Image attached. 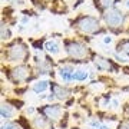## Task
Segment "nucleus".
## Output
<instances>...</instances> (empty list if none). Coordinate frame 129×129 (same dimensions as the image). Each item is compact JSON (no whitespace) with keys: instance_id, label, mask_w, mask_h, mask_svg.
<instances>
[{"instance_id":"obj_1","label":"nucleus","mask_w":129,"mask_h":129,"mask_svg":"<svg viewBox=\"0 0 129 129\" xmlns=\"http://www.w3.org/2000/svg\"><path fill=\"white\" fill-rule=\"evenodd\" d=\"M7 57L10 62H24L29 57L27 47L23 43H14L7 50Z\"/></svg>"},{"instance_id":"obj_2","label":"nucleus","mask_w":129,"mask_h":129,"mask_svg":"<svg viewBox=\"0 0 129 129\" xmlns=\"http://www.w3.org/2000/svg\"><path fill=\"white\" fill-rule=\"evenodd\" d=\"M66 52L70 57L73 59H86L89 56V50L88 47L79 43V42H72V43H68L66 45Z\"/></svg>"},{"instance_id":"obj_3","label":"nucleus","mask_w":129,"mask_h":129,"mask_svg":"<svg viewBox=\"0 0 129 129\" xmlns=\"http://www.w3.org/2000/svg\"><path fill=\"white\" fill-rule=\"evenodd\" d=\"M76 24L83 33H88V35L96 33L99 30V22H98V19L92 17V16H83L78 20Z\"/></svg>"},{"instance_id":"obj_4","label":"nucleus","mask_w":129,"mask_h":129,"mask_svg":"<svg viewBox=\"0 0 129 129\" xmlns=\"http://www.w3.org/2000/svg\"><path fill=\"white\" fill-rule=\"evenodd\" d=\"M103 17H105V22L106 24L109 26V27H119L122 22H123V13L120 12L119 9H115V7H112V9H108L103 14Z\"/></svg>"},{"instance_id":"obj_5","label":"nucleus","mask_w":129,"mask_h":129,"mask_svg":"<svg viewBox=\"0 0 129 129\" xmlns=\"http://www.w3.org/2000/svg\"><path fill=\"white\" fill-rule=\"evenodd\" d=\"M29 75H30V70H29L27 66H17V68H14V69L10 72V79H12L13 82L19 83V82L26 80V79L29 78Z\"/></svg>"},{"instance_id":"obj_6","label":"nucleus","mask_w":129,"mask_h":129,"mask_svg":"<svg viewBox=\"0 0 129 129\" xmlns=\"http://www.w3.org/2000/svg\"><path fill=\"white\" fill-rule=\"evenodd\" d=\"M42 113L46 116L47 119H59L62 115V108L59 105H47L45 108H42Z\"/></svg>"},{"instance_id":"obj_7","label":"nucleus","mask_w":129,"mask_h":129,"mask_svg":"<svg viewBox=\"0 0 129 129\" xmlns=\"http://www.w3.org/2000/svg\"><path fill=\"white\" fill-rule=\"evenodd\" d=\"M95 64H96V68L99 70H115V68L111 63V60L105 59L102 56H96L95 57Z\"/></svg>"},{"instance_id":"obj_8","label":"nucleus","mask_w":129,"mask_h":129,"mask_svg":"<svg viewBox=\"0 0 129 129\" xmlns=\"http://www.w3.org/2000/svg\"><path fill=\"white\" fill-rule=\"evenodd\" d=\"M50 88L52 90H53V95H55L57 99H66V98L69 96V90L66 88H63V86H60V85H57V83H50Z\"/></svg>"},{"instance_id":"obj_9","label":"nucleus","mask_w":129,"mask_h":129,"mask_svg":"<svg viewBox=\"0 0 129 129\" xmlns=\"http://www.w3.org/2000/svg\"><path fill=\"white\" fill-rule=\"evenodd\" d=\"M33 125H35V128L36 129H53L52 123L49 122V119H46V116L45 118H36V119L33 120Z\"/></svg>"},{"instance_id":"obj_10","label":"nucleus","mask_w":129,"mask_h":129,"mask_svg":"<svg viewBox=\"0 0 129 129\" xmlns=\"http://www.w3.org/2000/svg\"><path fill=\"white\" fill-rule=\"evenodd\" d=\"M116 50L122 53L125 56H129V40H122L118 43V46H116Z\"/></svg>"},{"instance_id":"obj_11","label":"nucleus","mask_w":129,"mask_h":129,"mask_svg":"<svg viewBox=\"0 0 129 129\" xmlns=\"http://www.w3.org/2000/svg\"><path fill=\"white\" fill-rule=\"evenodd\" d=\"M47 86H49V82H46V80H40V82H37L33 85V90L36 93H40V92H45L47 89Z\"/></svg>"},{"instance_id":"obj_12","label":"nucleus","mask_w":129,"mask_h":129,"mask_svg":"<svg viewBox=\"0 0 129 129\" xmlns=\"http://www.w3.org/2000/svg\"><path fill=\"white\" fill-rule=\"evenodd\" d=\"M0 112H2V118H5V119H9V118H12V115H13V109H12L9 105H6V103L2 105Z\"/></svg>"},{"instance_id":"obj_13","label":"nucleus","mask_w":129,"mask_h":129,"mask_svg":"<svg viewBox=\"0 0 129 129\" xmlns=\"http://www.w3.org/2000/svg\"><path fill=\"white\" fill-rule=\"evenodd\" d=\"M88 78V72L85 70H75L72 75V80H86Z\"/></svg>"},{"instance_id":"obj_14","label":"nucleus","mask_w":129,"mask_h":129,"mask_svg":"<svg viewBox=\"0 0 129 129\" xmlns=\"http://www.w3.org/2000/svg\"><path fill=\"white\" fill-rule=\"evenodd\" d=\"M45 47H46L47 50L50 52V53H53V55H56V53H59V45L56 43V42H46V45H45Z\"/></svg>"},{"instance_id":"obj_15","label":"nucleus","mask_w":129,"mask_h":129,"mask_svg":"<svg viewBox=\"0 0 129 129\" xmlns=\"http://www.w3.org/2000/svg\"><path fill=\"white\" fill-rule=\"evenodd\" d=\"M115 3H116V0H96V5L99 7H102V9H109Z\"/></svg>"},{"instance_id":"obj_16","label":"nucleus","mask_w":129,"mask_h":129,"mask_svg":"<svg viewBox=\"0 0 129 129\" xmlns=\"http://www.w3.org/2000/svg\"><path fill=\"white\" fill-rule=\"evenodd\" d=\"M72 75H73V73L66 72V70H63V69H60V72H59V76L63 79L64 82H69V80H72Z\"/></svg>"},{"instance_id":"obj_17","label":"nucleus","mask_w":129,"mask_h":129,"mask_svg":"<svg viewBox=\"0 0 129 129\" xmlns=\"http://www.w3.org/2000/svg\"><path fill=\"white\" fill-rule=\"evenodd\" d=\"M9 37H10L9 29H6L5 24H2V39H3V40H6V39H9Z\"/></svg>"},{"instance_id":"obj_18","label":"nucleus","mask_w":129,"mask_h":129,"mask_svg":"<svg viewBox=\"0 0 129 129\" xmlns=\"http://www.w3.org/2000/svg\"><path fill=\"white\" fill-rule=\"evenodd\" d=\"M118 129H129V120H123V122L119 125Z\"/></svg>"},{"instance_id":"obj_19","label":"nucleus","mask_w":129,"mask_h":129,"mask_svg":"<svg viewBox=\"0 0 129 129\" xmlns=\"http://www.w3.org/2000/svg\"><path fill=\"white\" fill-rule=\"evenodd\" d=\"M96 129H109V128H108L106 125H99V126H98Z\"/></svg>"},{"instance_id":"obj_20","label":"nucleus","mask_w":129,"mask_h":129,"mask_svg":"<svg viewBox=\"0 0 129 129\" xmlns=\"http://www.w3.org/2000/svg\"><path fill=\"white\" fill-rule=\"evenodd\" d=\"M103 42H105V43H111V42H112V39H111L109 36H108V37H105V40H103Z\"/></svg>"},{"instance_id":"obj_21","label":"nucleus","mask_w":129,"mask_h":129,"mask_svg":"<svg viewBox=\"0 0 129 129\" xmlns=\"http://www.w3.org/2000/svg\"><path fill=\"white\" fill-rule=\"evenodd\" d=\"M35 112V109L33 108H27V113H33Z\"/></svg>"},{"instance_id":"obj_22","label":"nucleus","mask_w":129,"mask_h":129,"mask_svg":"<svg viewBox=\"0 0 129 129\" xmlns=\"http://www.w3.org/2000/svg\"><path fill=\"white\" fill-rule=\"evenodd\" d=\"M126 5H128V7H129V0H128V3H126Z\"/></svg>"}]
</instances>
